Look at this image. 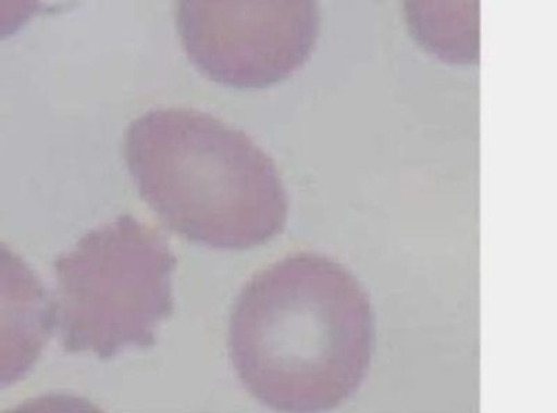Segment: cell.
Segmentation results:
<instances>
[{
  "mask_svg": "<svg viewBox=\"0 0 557 413\" xmlns=\"http://www.w3.org/2000/svg\"><path fill=\"white\" fill-rule=\"evenodd\" d=\"M42 10V0H0V41L22 32Z\"/></svg>",
  "mask_w": 557,
  "mask_h": 413,
  "instance_id": "obj_7",
  "label": "cell"
},
{
  "mask_svg": "<svg viewBox=\"0 0 557 413\" xmlns=\"http://www.w3.org/2000/svg\"><path fill=\"white\" fill-rule=\"evenodd\" d=\"M139 196L186 240L223 251L283 231L288 198L275 163L246 133L191 109H157L124 136Z\"/></svg>",
  "mask_w": 557,
  "mask_h": 413,
  "instance_id": "obj_2",
  "label": "cell"
},
{
  "mask_svg": "<svg viewBox=\"0 0 557 413\" xmlns=\"http://www.w3.org/2000/svg\"><path fill=\"white\" fill-rule=\"evenodd\" d=\"M188 61L211 82L260 91L286 82L320 37V0H177Z\"/></svg>",
  "mask_w": 557,
  "mask_h": 413,
  "instance_id": "obj_4",
  "label": "cell"
},
{
  "mask_svg": "<svg viewBox=\"0 0 557 413\" xmlns=\"http://www.w3.org/2000/svg\"><path fill=\"white\" fill-rule=\"evenodd\" d=\"M176 263L165 238L131 215L84 234L54 262V327L64 351L111 360L156 346L174 310Z\"/></svg>",
  "mask_w": 557,
  "mask_h": 413,
  "instance_id": "obj_3",
  "label": "cell"
},
{
  "mask_svg": "<svg viewBox=\"0 0 557 413\" xmlns=\"http://www.w3.org/2000/svg\"><path fill=\"white\" fill-rule=\"evenodd\" d=\"M53 328V302L41 278L0 242V390L26 379Z\"/></svg>",
  "mask_w": 557,
  "mask_h": 413,
  "instance_id": "obj_5",
  "label": "cell"
},
{
  "mask_svg": "<svg viewBox=\"0 0 557 413\" xmlns=\"http://www.w3.org/2000/svg\"><path fill=\"white\" fill-rule=\"evenodd\" d=\"M228 350L262 405L321 412L356 395L375 351L370 297L347 267L298 252L253 276L237 297Z\"/></svg>",
  "mask_w": 557,
  "mask_h": 413,
  "instance_id": "obj_1",
  "label": "cell"
},
{
  "mask_svg": "<svg viewBox=\"0 0 557 413\" xmlns=\"http://www.w3.org/2000/svg\"><path fill=\"white\" fill-rule=\"evenodd\" d=\"M416 42L450 66L480 63V0H405Z\"/></svg>",
  "mask_w": 557,
  "mask_h": 413,
  "instance_id": "obj_6",
  "label": "cell"
}]
</instances>
